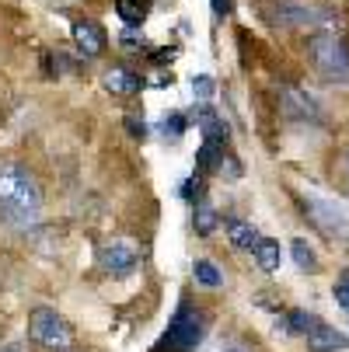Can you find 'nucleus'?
I'll return each mask as SVG.
<instances>
[{"mask_svg": "<svg viewBox=\"0 0 349 352\" xmlns=\"http://www.w3.org/2000/svg\"><path fill=\"white\" fill-rule=\"evenodd\" d=\"M213 14L217 18H227L231 14V0H213Z\"/></svg>", "mask_w": 349, "mask_h": 352, "instance_id": "393cba45", "label": "nucleus"}, {"mask_svg": "<svg viewBox=\"0 0 349 352\" xmlns=\"http://www.w3.org/2000/svg\"><path fill=\"white\" fill-rule=\"evenodd\" d=\"M304 338H308V349H311V352H342V349L349 345V338H346L342 331H335L332 324H325V321H318Z\"/></svg>", "mask_w": 349, "mask_h": 352, "instance_id": "9b49d317", "label": "nucleus"}, {"mask_svg": "<svg viewBox=\"0 0 349 352\" xmlns=\"http://www.w3.org/2000/svg\"><path fill=\"white\" fill-rule=\"evenodd\" d=\"M315 324H318V318L311 311H290L286 314V331H293V335H308Z\"/></svg>", "mask_w": 349, "mask_h": 352, "instance_id": "6ab92c4d", "label": "nucleus"}, {"mask_svg": "<svg viewBox=\"0 0 349 352\" xmlns=\"http://www.w3.org/2000/svg\"><path fill=\"white\" fill-rule=\"evenodd\" d=\"M74 42H77V49L84 56H102L105 45H109V35H105V28L98 21L81 18V21H74Z\"/></svg>", "mask_w": 349, "mask_h": 352, "instance_id": "1a4fd4ad", "label": "nucleus"}, {"mask_svg": "<svg viewBox=\"0 0 349 352\" xmlns=\"http://www.w3.org/2000/svg\"><path fill=\"white\" fill-rule=\"evenodd\" d=\"M116 8L126 25H143V18H147V4H140V0H116Z\"/></svg>", "mask_w": 349, "mask_h": 352, "instance_id": "aec40b11", "label": "nucleus"}, {"mask_svg": "<svg viewBox=\"0 0 349 352\" xmlns=\"http://www.w3.org/2000/svg\"><path fill=\"white\" fill-rule=\"evenodd\" d=\"M158 129H161V136H165V140H178V136L189 129V116H185V112H168V116L161 119V126H158Z\"/></svg>", "mask_w": 349, "mask_h": 352, "instance_id": "f3484780", "label": "nucleus"}, {"mask_svg": "<svg viewBox=\"0 0 349 352\" xmlns=\"http://www.w3.org/2000/svg\"><path fill=\"white\" fill-rule=\"evenodd\" d=\"M304 217L311 220L315 230H321L325 237H349V213L332 203V199H318V195H308L304 199Z\"/></svg>", "mask_w": 349, "mask_h": 352, "instance_id": "423d86ee", "label": "nucleus"}, {"mask_svg": "<svg viewBox=\"0 0 349 352\" xmlns=\"http://www.w3.org/2000/svg\"><path fill=\"white\" fill-rule=\"evenodd\" d=\"M98 265H102V272H109L112 279H126L140 265V251L129 241H123V237L105 241L102 248H98Z\"/></svg>", "mask_w": 349, "mask_h": 352, "instance_id": "0eeeda50", "label": "nucleus"}, {"mask_svg": "<svg viewBox=\"0 0 349 352\" xmlns=\"http://www.w3.org/2000/svg\"><path fill=\"white\" fill-rule=\"evenodd\" d=\"M192 223H195V234H199V237H210V234L217 230L220 213L213 210L210 199H195V203H192Z\"/></svg>", "mask_w": 349, "mask_h": 352, "instance_id": "f8f14e48", "label": "nucleus"}, {"mask_svg": "<svg viewBox=\"0 0 349 352\" xmlns=\"http://www.w3.org/2000/svg\"><path fill=\"white\" fill-rule=\"evenodd\" d=\"M126 122H129V133H133V136H140V140H143V133H147V126H143V119H136V116H129V119H126Z\"/></svg>", "mask_w": 349, "mask_h": 352, "instance_id": "b1692460", "label": "nucleus"}, {"mask_svg": "<svg viewBox=\"0 0 349 352\" xmlns=\"http://www.w3.org/2000/svg\"><path fill=\"white\" fill-rule=\"evenodd\" d=\"M42 4H49V8H67V4H74V0H42Z\"/></svg>", "mask_w": 349, "mask_h": 352, "instance_id": "cd10ccee", "label": "nucleus"}, {"mask_svg": "<svg viewBox=\"0 0 349 352\" xmlns=\"http://www.w3.org/2000/svg\"><path fill=\"white\" fill-rule=\"evenodd\" d=\"M279 109H283V116L290 119V122H321L325 119V109L318 105V98L315 94H308V91H301V87H283L279 91Z\"/></svg>", "mask_w": 349, "mask_h": 352, "instance_id": "6e6552de", "label": "nucleus"}, {"mask_svg": "<svg viewBox=\"0 0 349 352\" xmlns=\"http://www.w3.org/2000/svg\"><path fill=\"white\" fill-rule=\"evenodd\" d=\"M207 335V314L192 307V304H178L175 318L168 321V331L161 335V352H192Z\"/></svg>", "mask_w": 349, "mask_h": 352, "instance_id": "7ed1b4c3", "label": "nucleus"}, {"mask_svg": "<svg viewBox=\"0 0 349 352\" xmlns=\"http://www.w3.org/2000/svg\"><path fill=\"white\" fill-rule=\"evenodd\" d=\"M102 84H105V91H112V94H133L136 87H143V80H140L136 74H129L126 67H112V70L102 77Z\"/></svg>", "mask_w": 349, "mask_h": 352, "instance_id": "ddd939ff", "label": "nucleus"}, {"mask_svg": "<svg viewBox=\"0 0 349 352\" xmlns=\"http://www.w3.org/2000/svg\"><path fill=\"white\" fill-rule=\"evenodd\" d=\"M252 251H255V265H259L262 272H276V269H279V258H283L279 241H273V237H259V244H255Z\"/></svg>", "mask_w": 349, "mask_h": 352, "instance_id": "2eb2a0df", "label": "nucleus"}, {"mask_svg": "<svg viewBox=\"0 0 349 352\" xmlns=\"http://www.w3.org/2000/svg\"><path fill=\"white\" fill-rule=\"evenodd\" d=\"M290 255H293V262H297V269L301 272H318L321 265H318V251L304 241V237H297L293 244H290Z\"/></svg>", "mask_w": 349, "mask_h": 352, "instance_id": "dca6fc26", "label": "nucleus"}, {"mask_svg": "<svg viewBox=\"0 0 349 352\" xmlns=\"http://www.w3.org/2000/svg\"><path fill=\"white\" fill-rule=\"evenodd\" d=\"M119 45H126V49H143L147 42H143V35H140V32H133V28H126V32L119 35Z\"/></svg>", "mask_w": 349, "mask_h": 352, "instance_id": "5701e85b", "label": "nucleus"}, {"mask_svg": "<svg viewBox=\"0 0 349 352\" xmlns=\"http://www.w3.org/2000/svg\"><path fill=\"white\" fill-rule=\"evenodd\" d=\"M279 28H301V32H332L335 25V11L321 8V4H308V0H293V4H279L276 18Z\"/></svg>", "mask_w": 349, "mask_h": 352, "instance_id": "39448f33", "label": "nucleus"}, {"mask_svg": "<svg viewBox=\"0 0 349 352\" xmlns=\"http://www.w3.org/2000/svg\"><path fill=\"white\" fill-rule=\"evenodd\" d=\"M28 338L49 352H70L74 345V328L67 324L63 314H56L53 307H39L28 318Z\"/></svg>", "mask_w": 349, "mask_h": 352, "instance_id": "20e7f679", "label": "nucleus"}, {"mask_svg": "<svg viewBox=\"0 0 349 352\" xmlns=\"http://www.w3.org/2000/svg\"><path fill=\"white\" fill-rule=\"evenodd\" d=\"M342 182H346V188H349V154L342 157Z\"/></svg>", "mask_w": 349, "mask_h": 352, "instance_id": "bb28decb", "label": "nucleus"}, {"mask_svg": "<svg viewBox=\"0 0 349 352\" xmlns=\"http://www.w3.org/2000/svg\"><path fill=\"white\" fill-rule=\"evenodd\" d=\"M0 220L14 230H32L42 220V185L18 161H0Z\"/></svg>", "mask_w": 349, "mask_h": 352, "instance_id": "f257e3e1", "label": "nucleus"}, {"mask_svg": "<svg viewBox=\"0 0 349 352\" xmlns=\"http://www.w3.org/2000/svg\"><path fill=\"white\" fill-rule=\"evenodd\" d=\"M227 241L234 248L252 251L259 244V230H255V223H248V220H227Z\"/></svg>", "mask_w": 349, "mask_h": 352, "instance_id": "4468645a", "label": "nucleus"}, {"mask_svg": "<svg viewBox=\"0 0 349 352\" xmlns=\"http://www.w3.org/2000/svg\"><path fill=\"white\" fill-rule=\"evenodd\" d=\"M220 352H248V349H244V345H241V342H231V345H224V349H220Z\"/></svg>", "mask_w": 349, "mask_h": 352, "instance_id": "a878e982", "label": "nucleus"}, {"mask_svg": "<svg viewBox=\"0 0 349 352\" xmlns=\"http://www.w3.org/2000/svg\"><path fill=\"white\" fill-rule=\"evenodd\" d=\"M192 122L199 126V133H203V143H217V146H224V143H227V136H231L227 122H224L210 105H199V109L192 112Z\"/></svg>", "mask_w": 349, "mask_h": 352, "instance_id": "9d476101", "label": "nucleus"}, {"mask_svg": "<svg viewBox=\"0 0 349 352\" xmlns=\"http://www.w3.org/2000/svg\"><path fill=\"white\" fill-rule=\"evenodd\" d=\"M308 56L325 84L349 87V42L339 32H315L308 42Z\"/></svg>", "mask_w": 349, "mask_h": 352, "instance_id": "f03ea898", "label": "nucleus"}, {"mask_svg": "<svg viewBox=\"0 0 349 352\" xmlns=\"http://www.w3.org/2000/svg\"><path fill=\"white\" fill-rule=\"evenodd\" d=\"M192 91H195V98L199 102H210L213 98V91H217V84H213V77H207V74H199V77H192Z\"/></svg>", "mask_w": 349, "mask_h": 352, "instance_id": "412c9836", "label": "nucleus"}, {"mask_svg": "<svg viewBox=\"0 0 349 352\" xmlns=\"http://www.w3.org/2000/svg\"><path fill=\"white\" fill-rule=\"evenodd\" d=\"M332 293H335V304H339L342 311H349V272H342V279L335 283Z\"/></svg>", "mask_w": 349, "mask_h": 352, "instance_id": "4be33fe9", "label": "nucleus"}, {"mask_svg": "<svg viewBox=\"0 0 349 352\" xmlns=\"http://www.w3.org/2000/svg\"><path fill=\"white\" fill-rule=\"evenodd\" d=\"M192 276H195V283H203V286H220L224 283V276H220V269L213 265V262H207V258H199L195 265H192Z\"/></svg>", "mask_w": 349, "mask_h": 352, "instance_id": "a211bd4d", "label": "nucleus"}]
</instances>
